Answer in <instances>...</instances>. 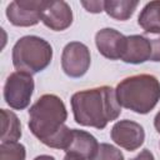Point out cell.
Listing matches in <instances>:
<instances>
[{
	"label": "cell",
	"mask_w": 160,
	"mask_h": 160,
	"mask_svg": "<svg viewBox=\"0 0 160 160\" xmlns=\"http://www.w3.org/2000/svg\"><path fill=\"white\" fill-rule=\"evenodd\" d=\"M151 58V41L144 35L126 36L125 50L121 60L126 64H142Z\"/></svg>",
	"instance_id": "obj_11"
},
{
	"label": "cell",
	"mask_w": 160,
	"mask_h": 160,
	"mask_svg": "<svg viewBox=\"0 0 160 160\" xmlns=\"http://www.w3.org/2000/svg\"><path fill=\"white\" fill-rule=\"evenodd\" d=\"M130 160H155V158H154V154L149 149H142L140 151V154H138L135 158H132Z\"/></svg>",
	"instance_id": "obj_20"
},
{
	"label": "cell",
	"mask_w": 160,
	"mask_h": 160,
	"mask_svg": "<svg viewBox=\"0 0 160 160\" xmlns=\"http://www.w3.org/2000/svg\"><path fill=\"white\" fill-rule=\"evenodd\" d=\"M1 142L18 141L21 138V124L15 112L1 109Z\"/></svg>",
	"instance_id": "obj_14"
},
{
	"label": "cell",
	"mask_w": 160,
	"mask_h": 160,
	"mask_svg": "<svg viewBox=\"0 0 160 160\" xmlns=\"http://www.w3.org/2000/svg\"><path fill=\"white\" fill-rule=\"evenodd\" d=\"M35 82L32 75L24 71L11 72L4 85V100L14 110H24L29 106Z\"/></svg>",
	"instance_id": "obj_5"
},
{
	"label": "cell",
	"mask_w": 160,
	"mask_h": 160,
	"mask_svg": "<svg viewBox=\"0 0 160 160\" xmlns=\"http://www.w3.org/2000/svg\"><path fill=\"white\" fill-rule=\"evenodd\" d=\"M45 0H15L6 8V18L14 26H35L41 20Z\"/></svg>",
	"instance_id": "obj_7"
},
{
	"label": "cell",
	"mask_w": 160,
	"mask_h": 160,
	"mask_svg": "<svg viewBox=\"0 0 160 160\" xmlns=\"http://www.w3.org/2000/svg\"><path fill=\"white\" fill-rule=\"evenodd\" d=\"M34 160H55V158L54 156H51V155H39V156H36Z\"/></svg>",
	"instance_id": "obj_23"
},
{
	"label": "cell",
	"mask_w": 160,
	"mask_h": 160,
	"mask_svg": "<svg viewBox=\"0 0 160 160\" xmlns=\"http://www.w3.org/2000/svg\"><path fill=\"white\" fill-rule=\"evenodd\" d=\"M72 19V10L66 1L45 0L41 11V21L46 28L54 31H64L70 28Z\"/></svg>",
	"instance_id": "obj_9"
},
{
	"label": "cell",
	"mask_w": 160,
	"mask_h": 160,
	"mask_svg": "<svg viewBox=\"0 0 160 160\" xmlns=\"http://www.w3.org/2000/svg\"><path fill=\"white\" fill-rule=\"evenodd\" d=\"M110 136L118 146L128 151H135L144 144L145 130L139 122L125 119L114 124L110 131Z\"/></svg>",
	"instance_id": "obj_8"
},
{
	"label": "cell",
	"mask_w": 160,
	"mask_h": 160,
	"mask_svg": "<svg viewBox=\"0 0 160 160\" xmlns=\"http://www.w3.org/2000/svg\"><path fill=\"white\" fill-rule=\"evenodd\" d=\"M139 1L131 0H106L104 1V11L112 19L125 21L135 12Z\"/></svg>",
	"instance_id": "obj_15"
},
{
	"label": "cell",
	"mask_w": 160,
	"mask_h": 160,
	"mask_svg": "<svg viewBox=\"0 0 160 160\" xmlns=\"http://www.w3.org/2000/svg\"><path fill=\"white\" fill-rule=\"evenodd\" d=\"M25 146L18 141L0 144V160H25Z\"/></svg>",
	"instance_id": "obj_16"
},
{
	"label": "cell",
	"mask_w": 160,
	"mask_h": 160,
	"mask_svg": "<svg viewBox=\"0 0 160 160\" xmlns=\"http://www.w3.org/2000/svg\"><path fill=\"white\" fill-rule=\"evenodd\" d=\"M70 104L76 124L99 130L121 114L115 89L108 85L78 91L72 94Z\"/></svg>",
	"instance_id": "obj_2"
},
{
	"label": "cell",
	"mask_w": 160,
	"mask_h": 160,
	"mask_svg": "<svg viewBox=\"0 0 160 160\" xmlns=\"http://www.w3.org/2000/svg\"><path fill=\"white\" fill-rule=\"evenodd\" d=\"M11 56L16 71L34 75L45 70L50 65L52 48L50 42L40 36L25 35L15 42Z\"/></svg>",
	"instance_id": "obj_4"
},
{
	"label": "cell",
	"mask_w": 160,
	"mask_h": 160,
	"mask_svg": "<svg viewBox=\"0 0 160 160\" xmlns=\"http://www.w3.org/2000/svg\"><path fill=\"white\" fill-rule=\"evenodd\" d=\"M91 64V55L89 48L80 41L68 42L61 54V69L72 79L84 76Z\"/></svg>",
	"instance_id": "obj_6"
},
{
	"label": "cell",
	"mask_w": 160,
	"mask_h": 160,
	"mask_svg": "<svg viewBox=\"0 0 160 160\" xmlns=\"http://www.w3.org/2000/svg\"><path fill=\"white\" fill-rule=\"evenodd\" d=\"M115 94L120 106L145 115L160 100V81L151 74L128 76L116 85Z\"/></svg>",
	"instance_id": "obj_3"
},
{
	"label": "cell",
	"mask_w": 160,
	"mask_h": 160,
	"mask_svg": "<svg viewBox=\"0 0 160 160\" xmlns=\"http://www.w3.org/2000/svg\"><path fill=\"white\" fill-rule=\"evenodd\" d=\"M99 142L94 135L85 130L72 129L71 140L65 152L75 154L86 160H92L99 150Z\"/></svg>",
	"instance_id": "obj_12"
},
{
	"label": "cell",
	"mask_w": 160,
	"mask_h": 160,
	"mask_svg": "<svg viewBox=\"0 0 160 160\" xmlns=\"http://www.w3.org/2000/svg\"><path fill=\"white\" fill-rule=\"evenodd\" d=\"M86 11L92 14H99L104 11V1H80Z\"/></svg>",
	"instance_id": "obj_18"
},
{
	"label": "cell",
	"mask_w": 160,
	"mask_h": 160,
	"mask_svg": "<svg viewBox=\"0 0 160 160\" xmlns=\"http://www.w3.org/2000/svg\"><path fill=\"white\" fill-rule=\"evenodd\" d=\"M92 160H125V159L121 150H119L116 146L108 142H101Z\"/></svg>",
	"instance_id": "obj_17"
},
{
	"label": "cell",
	"mask_w": 160,
	"mask_h": 160,
	"mask_svg": "<svg viewBox=\"0 0 160 160\" xmlns=\"http://www.w3.org/2000/svg\"><path fill=\"white\" fill-rule=\"evenodd\" d=\"M64 160H86L81 156H78L75 154H70V152H66L65 156H64Z\"/></svg>",
	"instance_id": "obj_21"
},
{
	"label": "cell",
	"mask_w": 160,
	"mask_h": 160,
	"mask_svg": "<svg viewBox=\"0 0 160 160\" xmlns=\"http://www.w3.org/2000/svg\"><path fill=\"white\" fill-rule=\"evenodd\" d=\"M154 126H155L156 131L160 134V111L156 114V116H155V119H154Z\"/></svg>",
	"instance_id": "obj_22"
},
{
	"label": "cell",
	"mask_w": 160,
	"mask_h": 160,
	"mask_svg": "<svg viewBox=\"0 0 160 160\" xmlns=\"http://www.w3.org/2000/svg\"><path fill=\"white\" fill-rule=\"evenodd\" d=\"M66 119L68 110L64 101L55 94H44L30 106L28 126L44 145L65 151L72 131L65 125Z\"/></svg>",
	"instance_id": "obj_1"
},
{
	"label": "cell",
	"mask_w": 160,
	"mask_h": 160,
	"mask_svg": "<svg viewBox=\"0 0 160 160\" xmlns=\"http://www.w3.org/2000/svg\"><path fill=\"white\" fill-rule=\"evenodd\" d=\"M151 41V58L150 61L160 62V36L156 39H150Z\"/></svg>",
	"instance_id": "obj_19"
},
{
	"label": "cell",
	"mask_w": 160,
	"mask_h": 160,
	"mask_svg": "<svg viewBox=\"0 0 160 160\" xmlns=\"http://www.w3.org/2000/svg\"><path fill=\"white\" fill-rule=\"evenodd\" d=\"M138 24L148 34H160V0L150 1L142 8Z\"/></svg>",
	"instance_id": "obj_13"
},
{
	"label": "cell",
	"mask_w": 160,
	"mask_h": 160,
	"mask_svg": "<svg viewBox=\"0 0 160 160\" xmlns=\"http://www.w3.org/2000/svg\"><path fill=\"white\" fill-rule=\"evenodd\" d=\"M95 44L99 52L110 60H121L126 36L112 28H104L95 34Z\"/></svg>",
	"instance_id": "obj_10"
}]
</instances>
